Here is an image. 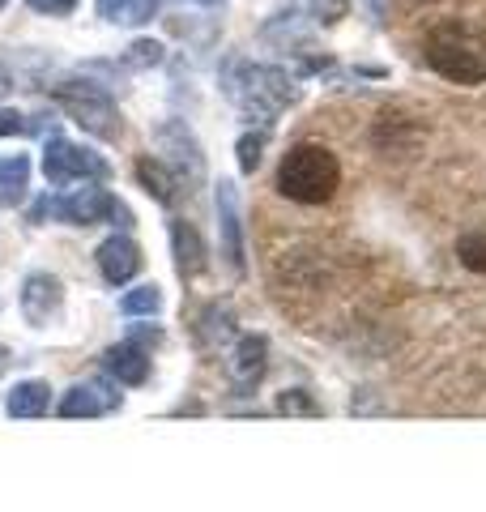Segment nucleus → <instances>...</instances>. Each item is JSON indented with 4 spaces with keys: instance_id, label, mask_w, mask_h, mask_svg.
Listing matches in <instances>:
<instances>
[{
    "instance_id": "obj_1",
    "label": "nucleus",
    "mask_w": 486,
    "mask_h": 512,
    "mask_svg": "<svg viewBox=\"0 0 486 512\" xmlns=\"http://www.w3.org/2000/svg\"><path fill=\"white\" fill-rule=\"evenodd\" d=\"M222 90L243 116L273 124L282 111L299 99L295 77L278 64H252V60H231L222 69Z\"/></svg>"
},
{
    "instance_id": "obj_2",
    "label": "nucleus",
    "mask_w": 486,
    "mask_h": 512,
    "mask_svg": "<svg viewBox=\"0 0 486 512\" xmlns=\"http://www.w3.org/2000/svg\"><path fill=\"white\" fill-rule=\"evenodd\" d=\"M342 184V163L320 141H299L290 146L278 167V192L299 205H324Z\"/></svg>"
},
{
    "instance_id": "obj_3",
    "label": "nucleus",
    "mask_w": 486,
    "mask_h": 512,
    "mask_svg": "<svg viewBox=\"0 0 486 512\" xmlns=\"http://www.w3.org/2000/svg\"><path fill=\"white\" fill-rule=\"evenodd\" d=\"M423 56L435 73L448 77V82H457V86H482L486 82V43L474 35V30H465L457 22L435 26L423 43Z\"/></svg>"
},
{
    "instance_id": "obj_4",
    "label": "nucleus",
    "mask_w": 486,
    "mask_h": 512,
    "mask_svg": "<svg viewBox=\"0 0 486 512\" xmlns=\"http://www.w3.org/2000/svg\"><path fill=\"white\" fill-rule=\"evenodd\" d=\"M47 94L69 111V116L81 124V128H90L94 137H107V141H116L124 133V120H120V111H116V99H111V90L99 86V82H81V77H64V82H52L47 86Z\"/></svg>"
},
{
    "instance_id": "obj_5",
    "label": "nucleus",
    "mask_w": 486,
    "mask_h": 512,
    "mask_svg": "<svg viewBox=\"0 0 486 512\" xmlns=\"http://www.w3.org/2000/svg\"><path fill=\"white\" fill-rule=\"evenodd\" d=\"M154 146H158V154H162V163L175 171L180 188L205 184V150H201L197 133H192L184 120H162V124L154 128Z\"/></svg>"
},
{
    "instance_id": "obj_6",
    "label": "nucleus",
    "mask_w": 486,
    "mask_h": 512,
    "mask_svg": "<svg viewBox=\"0 0 486 512\" xmlns=\"http://www.w3.org/2000/svg\"><path fill=\"white\" fill-rule=\"evenodd\" d=\"M52 214L60 222H73V227H99V222H116V227H128L133 214H128V205L120 197H111L107 188H73L69 197H56L52 201Z\"/></svg>"
},
{
    "instance_id": "obj_7",
    "label": "nucleus",
    "mask_w": 486,
    "mask_h": 512,
    "mask_svg": "<svg viewBox=\"0 0 486 512\" xmlns=\"http://www.w3.org/2000/svg\"><path fill=\"white\" fill-rule=\"evenodd\" d=\"M43 175H47V184L64 188V184H77V180H107L111 167H107L103 154L77 146L69 137H52L43 150Z\"/></svg>"
},
{
    "instance_id": "obj_8",
    "label": "nucleus",
    "mask_w": 486,
    "mask_h": 512,
    "mask_svg": "<svg viewBox=\"0 0 486 512\" xmlns=\"http://www.w3.org/2000/svg\"><path fill=\"white\" fill-rule=\"evenodd\" d=\"M214 210H218L222 256H226V265H231V274L243 278V269H248V248H243V205H239V188L231 180L214 184Z\"/></svg>"
},
{
    "instance_id": "obj_9",
    "label": "nucleus",
    "mask_w": 486,
    "mask_h": 512,
    "mask_svg": "<svg viewBox=\"0 0 486 512\" xmlns=\"http://www.w3.org/2000/svg\"><path fill=\"white\" fill-rule=\"evenodd\" d=\"M56 410H60V419H99V414L120 410V393L107 380H86V384H73L60 397Z\"/></svg>"
},
{
    "instance_id": "obj_10",
    "label": "nucleus",
    "mask_w": 486,
    "mask_h": 512,
    "mask_svg": "<svg viewBox=\"0 0 486 512\" xmlns=\"http://www.w3.org/2000/svg\"><path fill=\"white\" fill-rule=\"evenodd\" d=\"M265 367H269V342L261 333H243L231 350V384L239 393H252L256 384H261Z\"/></svg>"
},
{
    "instance_id": "obj_11",
    "label": "nucleus",
    "mask_w": 486,
    "mask_h": 512,
    "mask_svg": "<svg viewBox=\"0 0 486 512\" xmlns=\"http://www.w3.org/2000/svg\"><path fill=\"white\" fill-rule=\"evenodd\" d=\"M94 261H99V274H103L111 286H124V282H133V278L141 274V248H137L128 235L103 239L99 252H94Z\"/></svg>"
},
{
    "instance_id": "obj_12",
    "label": "nucleus",
    "mask_w": 486,
    "mask_h": 512,
    "mask_svg": "<svg viewBox=\"0 0 486 512\" xmlns=\"http://www.w3.org/2000/svg\"><path fill=\"white\" fill-rule=\"evenodd\" d=\"M64 303V291L60 282L52 274H26L22 282V316L30 320V325H47Z\"/></svg>"
},
{
    "instance_id": "obj_13",
    "label": "nucleus",
    "mask_w": 486,
    "mask_h": 512,
    "mask_svg": "<svg viewBox=\"0 0 486 512\" xmlns=\"http://www.w3.org/2000/svg\"><path fill=\"white\" fill-rule=\"evenodd\" d=\"M171 252H175V269H180V278L205 274L209 252H205V239L197 235V227H192V222L171 218Z\"/></svg>"
},
{
    "instance_id": "obj_14",
    "label": "nucleus",
    "mask_w": 486,
    "mask_h": 512,
    "mask_svg": "<svg viewBox=\"0 0 486 512\" xmlns=\"http://www.w3.org/2000/svg\"><path fill=\"white\" fill-rule=\"evenodd\" d=\"M103 367L120 384H145L150 380V350H141L133 342H120V346H111L103 355Z\"/></svg>"
},
{
    "instance_id": "obj_15",
    "label": "nucleus",
    "mask_w": 486,
    "mask_h": 512,
    "mask_svg": "<svg viewBox=\"0 0 486 512\" xmlns=\"http://www.w3.org/2000/svg\"><path fill=\"white\" fill-rule=\"evenodd\" d=\"M5 410L13 419H43V414L52 410V389H47L43 380H18L5 397Z\"/></svg>"
},
{
    "instance_id": "obj_16",
    "label": "nucleus",
    "mask_w": 486,
    "mask_h": 512,
    "mask_svg": "<svg viewBox=\"0 0 486 512\" xmlns=\"http://www.w3.org/2000/svg\"><path fill=\"white\" fill-rule=\"evenodd\" d=\"M26 188H30V158L26 154L0 158V205H5V210H18L26 201Z\"/></svg>"
},
{
    "instance_id": "obj_17",
    "label": "nucleus",
    "mask_w": 486,
    "mask_h": 512,
    "mask_svg": "<svg viewBox=\"0 0 486 512\" xmlns=\"http://www.w3.org/2000/svg\"><path fill=\"white\" fill-rule=\"evenodd\" d=\"M137 180H141V188L150 192L158 205H175V197H180V180H175V171L162 163V158H141V163H137Z\"/></svg>"
},
{
    "instance_id": "obj_18",
    "label": "nucleus",
    "mask_w": 486,
    "mask_h": 512,
    "mask_svg": "<svg viewBox=\"0 0 486 512\" xmlns=\"http://www.w3.org/2000/svg\"><path fill=\"white\" fill-rule=\"evenodd\" d=\"M162 13V0H99V18L111 26H145Z\"/></svg>"
},
{
    "instance_id": "obj_19",
    "label": "nucleus",
    "mask_w": 486,
    "mask_h": 512,
    "mask_svg": "<svg viewBox=\"0 0 486 512\" xmlns=\"http://www.w3.org/2000/svg\"><path fill=\"white\" fill-rule=\"evenodd\" d=\"M235 338V312L222 308V303H209L197 320V342L201 350H222V342Z\"/></svg>"
},
{
    "instance_id": "obj_20",
    "label": "nucleus",
    "mask_w": 486,
    "mask_h": 512,
    "mask_svg": "<svg viewBox=\"0 0 486 512\" xmlns=\"http://www.w3.org/2000/svg\"><path fill=\"white\" fill-rule=\"evenodd\" d=\"M158 308H162V291L154 282H141V286H133V291H124V299H120L124 316H154Z\"/></svg>"
},
{
    "instance_id": "obj_21",
    "label": "nucleus",
    "mask_w": 486,
    "mask_h": 512,
    "mask_svg": "<svg viewBox=\"0 0 486 512\" xmlns=\"http://www.w3.org/2000/svg\"><path fill=\"white\" fill-rule=\"evenodd\" d=\"M457 256H461L465 269H474V274H486V227L465 231V235L457 239Z\"/></svg>"
},
{
    "instance_id": "obj_22",
    "label": "nucleus",
    "mask_w": 486,
    "mask_h": 512,
    "mask_svg": "<svg viewBox=\"0 0 486 512\" xmlns=\"http://www.w3.org/2000/svg\"><path fill=\"white\" fill-rule=\"evenodd\" d=\"M162 60H167V47H162L158 39H137L124 52V69H158Z\"/></svg>"
},
{
    "instance_id": "obj_23",
    "label": "nucleus",
    "mask_w": 486,
    "mask_h": 512,
    "mask_svg": "<svg viewBox=\"0 0 486 512\" xmlns=\"http://www.w3.org/2000/svg\"><path fill=\"white\" fill-rule=\"evenodd\" d=\"M235 154H239V171L256 175V167H261V154H265V133H243Z\"/></svg>"
},
{
    "instance_id": "obj_24",
    "label": "nucleus",
    "mask_w": 486,
    "mask_h": 512,
    "mask_svg": "<svg viewBox=\"0 0 486 512\" xmlns=\"http://www.w3.org/2000/svg\"><path fill=\"white\" fill-rule=\"evenodd\" d=\"M278 414H320V402L307 389H286L278 393Z\"/></svg>"
},
{
    "instance_id": "obj_25",
    "label": "nucleus",
    "mask_w": 486,
    "mask_h": 512,
    "mask_svg": "<svg viewBox=\"0 0 486 512\" xmlns=\"http://www.w3.org/2000/svg\"><path fill=\"white\" fill-rule=\"evenodd\" d=\"M303 5L312 9L320 22H337V18H342V13H346L350 0H303Z\"/></svg>"
},
{
    "instance_id": "obj_26",
    "label": "nucleus",
    "mask_w": 486,
    "mask_h": 512,
    "mask_svg": "<svg viewBox=\"0 0 486 512\" xmlns=\"http://www.w3.org/2000/svg\"><path fill=\"white\" fill-rule=\"evenodd\" d=\"M35 13H47V18H69L77 9V0H26Z\"/></svg>"
},
{
    "instance_id": "obj_27",
    "label": "nucleus",
    "mask_w": 486,
    "mask_h": 512,
    "mask_svg": "<svg viewBox=\"0 0 486 512\" xmlns=\"http://www.w3.org/2000/svg\"><path fill=\"white\" fill-rule=\"evenodd\" d=\"M18 133H30V116H22V111H0V137H18Z\"/></svg>"
},
{
    "instance_id": "obj_28",
    "label": "nucleus",
    "mask_w": 486,
    "mask_h": 512,
    "mask_svg": "<svg viewBox=\"0 0 486 512\" xmlns=\"http://www.w3.org/2000/svg\"><path fill=\"white\" fill-rule=\"evenodd\" d=\"M128 342H133V346H158L162 342V329H154V325H137L133 333H128Z\"/></svg>"
},
{
    "instance_id": "obj_29",
    "label": "nucleus",
    "mask_w": 486,
    "mask_h": 512,
    "mask_svg": "<svg viewBox=\"0 0 486 512\" xmlns=\"http://www.w3.org/2000/svg\"><path fill=\"white\" fill-rule=\"evenodd\" d=\"M367 9H371V18H376L380 26L388 22V0H367Z\"/></svg>"
},
{
    "instance_id": "obj_30",
    "label": "nucleus",
    "mask_w": 486,
    "mask_h": 512,
    "mask_svg": "<svg viewBox=\"0 0 486 512\" xmlns=\"http://www.w3.org/2000/svg\"><path fill=\"white\" fill-rule=\"evenodd\" d=\"M9 363H13V355H9V346H0V376L9 372Z\"/></svg>"
},
{
    "instance_id": "obj_31",
    "label": "nucleus",
    "mask_w": 486,
    "mask_h": 512,
    "mask_svg": "<svg viewBox=\"0 0 486 512\" xmlns=\"http://www.w3.org/2000/svg\"><path fill=\"white\" fill-rule=\"evenodd\" d=\"M188 5H205V9H218V5H226V0H188Z\"/></svg>"
},
{
    "instance_id": "obj_32",
    "label": "nucleus",
    "mask_w": 486,
    "mask_h": 512,
    "mask_svg": "<svg viewBox=\"0 0 486 512\" xmlns=\"http://www.w3.org/2000/svg\"><path fill=\"white\" fill-rule=\"evenodd\" d=\"M5 90H9V73H5V69H0V94H5Z\"/></svg>"
},
{
    "instance_id": "obj_33",
    "label": "nucleus",
    "mask_w": 486,
    "mask_h": 512,
    "mask_svg": "<svg viewBox=\"0 0 486 512\" xmlns=\"http://www.w3.org/2000/svg\"><path fill=\"white\" fill-rule=\"evenodd\" d=\"M5 5H9V0H0V9H5Z\"/></svg>"
}]
</instances>
